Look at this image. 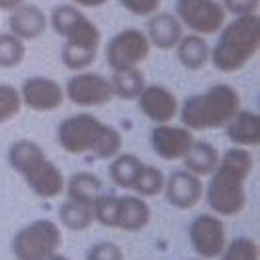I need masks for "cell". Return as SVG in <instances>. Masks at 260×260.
Masks as SVG:
<instances>
[{
	"label": "cell",
	"instance_id": "cell-1",
	"mask_svg": "<svg viewBox=\"0 0 260 260\" xmlns=\"http://www.w3.org/2000/svg\"><path fill=\"white\" fill-rule=\"evenodd\" d=\"M254 159L246 147H231L220 153L217 169L211 173L207 191V205L218 217H237L246 207L244 183L252 173Z\"/></svg>",
	"mask_w": 260,
	"mask_h": 260
},
{
	"label": "cell",
	"instance_id": "cell-2",
	"mask_svg": "<svg viewBox=\"0 0 260 260\" xmlns=\"http://www.w3.org/2000/svg\"><path fill=\"white\" fill-rule=\"evenodd\" d=\"M48 24L64 38L62 64L72 72H84L95 62L102 44V30L74 4H60L50 12Z\"/></svg>",
	"mask_w": 260,
	"mask_h": 260
},
{
	"label": "cell",
	"instance_id": "cell-3",
	"mask_svg": "<svg viewBox=\"0 0 260 260\" xmlns=\"http://www.w3.org/2000/svg\"><path fill=\"white\" fill-rule=\"evenodd\" d=\"M58 143L70 155L91 153L95 159H111L121 151L123 139L113 125L91 113H76L58 125Z\"/></svg>",
	"mask_w": 260,
	"mask_h": 260
},
{
	"label": "cell",
	"instance_id": "cell-4",
	"mask_svg": "<svg viewBox=\"0 0 260 260\" xmlns=\"http://www.w3.org/2000/svg\"><path fill=\"white\" fill-rule=\"evenodd\" d=\"M240 93L229 84H215L209 89L189 95L183 106H179L181 125L195 131L224 127L235 113L240 111Z\"/></svg>",
	"mask_w": 260,
	"mask_h": 260
},
{
	"label": "cell",
	"instance_id": "cell-5",
	"mask_svg": "<svg viewBox=\"0 0 260 260\" xmlns=\"http://www.w3.org/2000/svg\"><path fill=\"white\" fill-rule=\"evenodd\" d=\"M260 48V16L246 14L224 22L217 44L211 48V62L222 74H235L248 64Z\"/></svg>",
	"mask_w": 260,
	"mask_h": 260
},
{
	"label": "cell",
	"instance_id": "cell-6",
	"mask_svg": "<svg viewBox=\"0 0 260 260\" xmlns=\"http://www.w3.org/2000/svg\"><path fill=\"white\" fill-rule=\"evenodd\" d=\"M10 167L22 175L28 189L42 199H56L64 193L66 177L60 167L46 157V151L32 139H16L8 147Z\"/></svg>",
	"mask_w": 260,
	"mask_h": 260
},
{
	"label": "cell",
	"instance_id": "cell-7",
	"mask_svg": "<svg viewBox=\"0 0 260 260\" xmlns=\"http://www.w3.org/2000/svg\"><path fill=\"white\" fill-rule=\"evenodd\" d=\"M62 246V229L50 218H36L22 226L12 239L16 260H44Z\"/></svg>",
	"mask_w": 260,
	"mask_h": 260
},
{
	"label": "cell",
	"instance_id": "cell-8",
	"mask_svg": "<svg viewBox=\"0 0 260 260\" xmlns=\"http://www.w3.org/2000/svg\"><path fill=\"white\" fill-rule=\"evenodd\" d=\"M175 16L193 34H217L226 22V12L218 0H177Z\"/></svg>",
	"mask_w": 260,
	"mask_h": 260
},
{
	"label": "cell",
	"instance_id": "cell-9",
	"mask_svg": "<svg viewBox=\"0 0 260 260\" xmlns=\"http://www.w3.org/2000/svg\"><path fill=\"white\" fill-rule=\"evenodd\" d=\"M149 54H151V44L145 32L139 28H125L117 32L106 46L108 66L113 72L137 68L149 58Z\"/></svg>",
	"mask_w": 260,
	"mask_h": 260
},
{
	"label": "cell",
	"instance_id": "cell-10",
	"mask_svg": "<svg viewBox=\"0 0 260 260\" xmlns=\"http://www.w3.org/2000/svg\"><path fill=\"white\" fill-rule=\"evenodd\" d=\"M66 98L82 108H102L113 100V89L106 76L98 72H76L64 87Z\"/></svg>",
	"mask_w": 260,
	"mask_h": 260
},
{
	"label": "cell",
	"instance_id": "cell-11",
	"mask_svg": "<svg viewBox=\"0 0 260 260\" xmlns=\"http://www.w3.org/2000/svg\"><path fill=\"white\" fill-rule=\"evenodd\" d=\"M189 242L199 254V258H218L229 242L224 220L215 213L195 217L189 224Z\"/></svg>",
	"mask_w": 260,
	"mask_h": 260
},
{
	"label": "cell",
	"instance_id": "cell-12",
	"mask_svg": "<svg viewBox=\"0 0 260 260\" xmlns=\"http://www.w3.org/2000/svg\"><path fill=\"white\" fill-rule=\"evenodd\" d=\"M22 106L34 109V111H54L62 108L66 100L64 87L54 78L48 76H32L24 80L20 87Z\"/></svg>",
	"mask_w": 260,
	"mask_h": 260
},
{
	"label": "cell",
	"instance_id": "cell-13",
	"mask_svg": "<svg viewBox=\"0 0 260 260\" xmlns=\"http://www.w3.org/2000/svg\"><path fill=\"white\" fill-rule=\"evenodd\" d=\"M139 111L151 119L155 125L159 123H171L179 115V100L169 87L159 86V84H149L141 89L139 98Z\"/></svg>",
	"mask_w": 260,
	"mask_h": 260
},
{
	"label": "cell",
	"instance_id": "cell-14",
	"mask_svg": "<svg viewBox=\"0 0 260 260\" xmlns=\"http://www.w3.org/2000/svg\"><path fill=\"white\" fill-rule=\"evenodd\" d=\"M195 137L193 131L183 127V125H173V123H159L151 131V147L161 159L165 161H179L183 159L189 147L193 145Z\"/></svg>",
	"mask_w": 260,
	"mask_h": 260
},
{
	"label": "cell",
	"instance_id": "cell-15",
	"mask_svg": "<svg viewBox=\"0 0 260 260\" xmlns=\"http://www.w3.org/2000/svg\"><path fill=\"white\" fill-rule=\"evenodd\" d=\"M165 197L169 205L179 211H189L197 207L201 197L205 193V185L201 177L193 175L187 169H177L169 177H165Z\"/></svg>",
	"mask_w": 260,
	"mask_h": 260
},
{
	"label": "cell",
	"instance_id": "cell-16",
	"mask_svg": "<svg viewBox=\"0 0 260 260\" xmlns=\"http://www.w3.org/2000/svg\"><path fill=\"white\" fill-rule=\"evenodd\" d=\"M149 220H151V207L143 197H117L113 229H119L125 233H139L149 224Z\"/></svg>",
	"mask_w": 260,
	"mask_h": 260
},
{
	"label": "cell",
	"instance_id": "cell-17",
	"mask_svg": "<svg viewBox=\"0 0 260 260\" xmlns=\"http://www.w3.org/2000/svg\"><path fill=\"white\" fill-rule=\"evenodd\" d=\"M8 26L10 32L18 36L22 42H32L44 36V32L48 30V16L40 6L24 2L10 12Z\"/></svg>",
	"mask_w": 260,
	"mask_h": 260
},
{
	"label": "cell",
	"instance_id": "cell-18",
	"mask_svg": "<svg viewBox=\"0 0 260 260\" xmlns=\"http://www.w3.org/2000/svg\"><path fill=\"white\" fill-rule=\"evenodd\" d=\"M145 36L149 44L159 50H175L183 38V24L171 12H155L147 20Z\"/></svg>",
	"mask_w": 260,
	"mask_h": 260
},
{
	"label": "cell",
	"instance_id": "cell-19",
	"mask_svg": "<svg viewBox=\"0 0 260 260\" xmlns=\"http://www.w3.org/2000/svg\"><path fill=\"white\" fill-rule=\"evenodd\" d=\"M224 133L237 147H256L260 143V115L240 109L224 125Z\"/></svg>",
	"mask_w": 260,
	"mask_h": 260
},
{
	"label": "cell",
	"instance_id": "cell-20",
	"mask_svg": "<svg viewBox=\"0 0 260 260\" xmlns=\"http://www.w3.org/2000/svg\"><path fill=\"white\" fill-rule=\"evenodd\" d=\"M175 54L179 64L191 72L203 70L211 62V46L205 40V36L199 34H183V38L175 46Z\"/></svg>",
	"mask_w": 260,
	"mask_h": 260
},
{
	"label": "cell",
	"instance_id": "cell-21",
	"mask_svg": "<svg viewBox=\"0 0 260 260\" xmlns=\"http://www.w3.org/2000/svg\"><path fill=\"white\" fill-rule=\"evenodd\" d=\"M218 161H220V151L213 143H209L205 139H195L187 155L183 157L185 169L197 177H201V179L213 173L217 169Z\"/></svg>",
	"mask_w": 260,
	"mask_h": 260
},
{
	"label": "cell",
	"instance_id": "cell-22",
	"mask_svg": "<svg viewBox=\"0 0 260 260\" xmlns=\"http://www.w3.org/2000/svg\"><path fill=\"white\" fill-rule=\"evenodd\" d=\"M104 181L91 171H80L74 173L66 181V195L70 201L82 203V205H93V201L102 195Z\"/></svg>",
	"mask_w": 260,
	"mask_h": 260
},
{
	"label": "cell",
	"instance_id": "cell-23",
	"mask_svg": "<svg viewBox=\"0 0 260 260\" xmlns=\"http://www.w3.org/2000/svg\"><path fill=\"white\" fill-rule=\"evenodd\" d=\"M109 84L113 89V98L119 100H137L141 89L147 86L145 84V76L139 68H127V70H117L113 72V76L109 78Z\"/></svg>",
	"mask_w": 260,
	"mask_h": 260
},
{
	"label": "cell",
	"instance_id": "cell-24",
	"mask_svg": "<svg viewBox=\"0 0 260 260\" xmlns=\"http://www.w3.org/2000/svg\"><path fill=\"white\" fill-rule=\"evenodd\" d=\"M141 165H143V161L137 155L119 151L115 157H111V163L108 167L109 179L113 181V185H117L121 189H131Z\"/></svg>",
	"mask_w": 260,
	"mask_h": 260
},
{
	"label": "cell",
	"instance_id": "cell-25",
	"mask_svg": "<svg viewBox=\"0 0 260 260\" xmlns=\"http://www.w3.org/2000/svg\"><path fill=\"white\" fill-rule=\"evenodd\" d=\"M58 220L66 231L80 233L93 224V211L89 205H82L76 201H64L58 209Z\"/></svg>",
	"mask_w": 260,
	"mask_h": 260
},
{
	"label": "cell",
	"instance_id": "cell-26",
	"mask_svg": "<svg viewBox=\"0 0 260 260\" xmlns=\"http://www.w3.org/2000/svg\"><path fill=\"white\" fill-rule=\"evenodd\" d=\"M163 189H165V173L155 165L143 163L133 181L131 191L143 199H149V197H157L159 193H163Z\"/></svg>",
	"mask_w": 260,
	"mask_h": 260
},
{
	"label": "cell",
	"instance_id": "cell-27",
	"mask_svg": "<svg viewBox=\"0 0 260 260\" xmlns=\"http://www.w3.org/2000/svg\"><path fill=\"white\" fill-rule=\"evenodd\" d=\"M26 58V42H22L12 32L0 34V68H18Z\"/></svg>",
	"mask_w": 260,
	"mask_h": 260
},
{
	"label": "cell",
	"instance_id": "cell-28",
	"mask_svg": "<svg viewBox=\"0 0 260 260\" xmlns=\"http://www.w3.org/2000/svg\"><path fill=\"white\" fill-rule=\"evenodd\" d=\"M218 260H260V248L252 239L240 237L226 242Z\"/></svg>",
	"mask_w": 260,
	"mask_h": 260
},
{
	"label": "cell",
	"instance_id": "cell-29",
	"mask_svg": "<svg viewBox=\"0 0 260 260\" xmlns=\"http://www.w3.org/2000/svg\"><path fill=\"white\" fill-rule=\"evenodd\" d=\"M22 109L20 89L12 84H0V125L14 119Z\"/></svg>",
	"mask_w": 260,
	"mask_h": 260
},
{
	"label": "cell",
	"instance_id": "cell-30",
	"mask_svg": "<svg viewBox=\"0 0 260 260\" xmlns=\"http://www.w3.org/2000/svg\"><path fill=\"white\" fill-rule=\"evenodd\" d=\"M115 203H117V195H100L93 205V222H100L102 226L113 229V220H115Z\"/></svg>",
	"mask_w": 260,
	"mask_h": 260
},
{
	"label": "cell",
	"instance_id": "cell-31",
	"mask_svg": "<svg viewBox=\"0 0 260 260\" xmlns=\"http://www.w3.org/2000/svg\"><path fill=\"white\" fill-rule=\"evenodd\" d=\"M86 260H125V254H123L119 244L109 242V240H102V242H95L87 250Z\"/></svg>",
	"mask_w": 260,
	"mask_h": 260
},
{
	"label": "cell",
	"instance_id": "cell-32",
	"mask_svg": "<svg viewBox=\"0 0 260 260\" xmlns=\"http://www.w3.org/2000/svg\"><path fill=\"white\" fill-rule=\"evenodd\" d=\"M163 0H119V4L135 16H151L159 12Z\"/></svg>",
	"mask_w": 260,
	"mask_h": 260
},
{
	"label": "cell",
	"instance_id": "cell-33",
	"mask_svg": "<svg viewBox=\"0 0 260 260\" xmlns=\"http://www.w3.org/2000/svg\"><path fill=\"white\" fill-rule=\"evenodd\" d=\"M220 4L226 14L246 16V14H256L260 0H222Z\"/></svg>",
	"mask_w": 260,
	"mask_h": 260
},
{
	"label": "cell",
	"instance_id": "cell-34",
	"mask_svg": "<svg viewBox=\"0 0 260 260\" xmlns=\"http://www.w3.org/2000/svg\"><path fill=\"white\" fill-rule=\"evenodd\" d=\"M72 2L78 8H100V6L108 4L109 0H72Z\"/></svg>",
	"mask_w": 260,
	"mask_h": 260
},
{
	"label": "cell",
	"instance_id": "cell-35",
	"mask_svg": "<svg viewBox=\"0 0 260 260\" xmlns=\"http://www.w3.org/2000/svg\"><path fill=\"white\" fill-rule=\"evenodd\" d=\"M20 4H24V0H0V10L2 12H12Z\"/></svg>",
	"mask_w": 260,
	"mask_h": 260
},
{
	"label": "cell",
	"instance_id": "cell-36",
	"mask_svg": "<svg viewBox=\"0 0 260 260\" xmlns=\"http://www.w3.org/2000/svg\"><path fill=\"white\" fill-rule=\"evenodd\" d=\"M44 260H72V258H68L64 254H60V252H54V254H50L48 258H44Z\"/></svg>",
	"mask_w": 260,
	"mask_h": 260
},
{
	"label": "cell",
	"instance_id": "cell-37",
	"mask_svg": "<svg viewBox=\"0 0 260 260\" xmlns=\"http://www.w3.org/2000/svg\"><path fill=\"white\" fill-rule=\"evenodd\" d=\"M195 260H205V258H195Z\"/></svg>",
	"mask_w": 260,
	"mask_h": 260
}]
</instances>
